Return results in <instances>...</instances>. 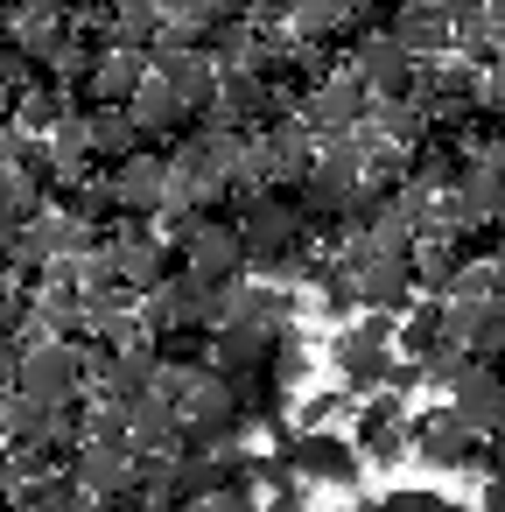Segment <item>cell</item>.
Instances as JSON below:
<instances>
[{
    "mask_svg": "<svg viewBox=\"0 0 505 512\" xmlns=\"http://www.w3.org/2000/svg\"><path fill=\"white\" fill-rule=\"evenodd\" d=\"M393 316H365V323H351L344 337H337V379H344V400H372V393H386V379H393Z\"/></svg>",
    "mask_w": 505,
    "mask_h": 512,
    "instance_id": "1",
    "label": "cell"
},
{
    "mask_svg": "<svg viewBox=\"0 0 505 512\" xmlns=\"http://www.w3.org/2000/svg\"><path fill=\"white\" fill-rule=\"evenodd\" d=\"M85 365H92V351L85 344H36V351H22V365H15V393L22 400H36V407H50V414H64L71 400H78V386H85Z\"/></svg>",
    "mask_w": 505,
    "mask_h": 512,
    "instance_id": "2",
    "label": "cell"
},
{
    "mask_svg": "<svg viewBox=\"0 0 505 512\" xmlns=\"http://www.w3.org/2000/svg\"><path fill=\"white\" fill-rule=\"evenodd\" d=\"M316 141H351L365 120H372V92L344 71V78H316L309 92H302V113H295Z\"/></svg>",
    "mask_w": 505,
    "mask_h": 512,
    "instance_id": "3",
    "label": "cell"
},
{
    "mask_svg": "<svg viewBox=\"0 0 505 512\" xmlns=\"http://www.w3.org/2000/svg\"><path fill=\"white\" fill-rule=\"evenodd\" d=\"M71 484H78L85 498H99V505L134 498V491H141V456H134L127 442H78V449H71Z\"/></svg>",
    "mask_w": 505,
    "mask_h": 512,
    "instance_id": "4",
    "label": "cell"
},
{
    "mask_svg": "<svg viewBox=\"0 0 505 512\" xmlns=\"http://www.w3.org/2000/svg\"><path fill=\"white\" fill-rule=\"evenodd\" d=\"M239 232H246V253H253V267H274V260H288V253L302 246V204H295V197H274V190H260V197L246 204Z\"/></svg>",
    "mask_w": 505,
    "mask_h": 512,
    "instance_id": "5",
    "label": "cell"
},
{
    "mask_svg": "<svg viewBox=\"0 0 505 512\" xmlns=\"http://www.w3.org/2000/svg\"><path fill=\"white\" fill-rule=\"evenodd\" d=\"M351 78L372 92V99H407V85H414V57L386 36V29H358V43H351Z\"/></svg>",
    "mask_w": 505,
    "mask_h": 512,
    "instance_id": "6",
    "label": "cell"
},
{
    "mask_svg": "<svg viewBox=\"0 0 505 512\" xmlns=\"http://www.w3.org/2000/svg\"><path fill=\"white\" fill-rule=\"evenodd\" d=\"M281 456L295 463V477H302V484H337V491H351V484H358V442H351V435H337V428H323V435H288V442H281Z\"/></svg>",
    "mask_w": 505,
    "mask_h": 512,
    "instance_id": "7",
    "label": "cell"
},
{
    "mask_svg": "<svg viewBox=\"0 0 505 512\" xmlns=\"http://www.w3.org/2000/svg\"><path fill=\"white\" fill-rule=\"evenodd\" d=\"M148 71L190 106V113H211L218 106V64H211V50H183V43H155L148 50Z\"/></svg>",
    "mask_w": 505,
    "mask_h": 512,
    "instance_id": "8",
    "label": "cell"
},
{
    "mask_svg": "<svg viewBox=\"0 0 505 512\" xmlns=\"http://www.w3.org/2000/svg\"><path fill=\"white\" fill-rule=\"evenodd\" d=\"M246 267H253V253H246V232H239V225H218V218H211V225L183 246V274L204 281V288H232Z\"/></svg>",
    "mask_w": 505,
    "mask_h": 512,
    "instance_id": "9",
    "label": "cell"
},
{
    "mask_svg": "<svg viewBox=\"0 0 505 512\" xmlns=\"http://www.w3.org/2000/svg\"><path fill=\"white\" fill-rule=\"evenodd\" d=\"M449 414H456V428H470L477 442L505 435V372H498V365H470V372L449 386Z\"/></svg>",
    "mask_w": 505,
    "mask_h": 512,
    "instance_id": "10",
    "label": "cell"
},
{
    "mask_svg": "<svg viewBox=\"0 0 505 512\" xmlns=\"http://www.w3.org/2000/svg\"><path fill=\"white\" fill-rule=\"evenodd\" d=\"M218 190H225L218 162H211V155H204L197 141H183V148H176V162H169V190H162V211H169V218H204Z\"/></svg>",
    "mask_w": 505,
    "mask_h": 512,
    "instance_id": "11",
    "label": "cell"
},
{
    "mask_svg": "<svg viewBox=\"0 0 505 512\" xmlns=\"http://www.w3.org/2000/svg\"><path fill=\"white\" fill-rule=\"evenodd\" d=\"M337 267H344V281H351V295H358L365 316H400L414 302L407 260H337Z\"/></svg>",
    "mask_w": 505,
    "mask_h": 512,
    "instance_id": "12",
    "label": "cell"
},
{
    "mask_svg": "<svg viewBox=\"0 0 505 512\" xmlns=\"http://www.w3.org/2000/svg\"><path fill=\"white\" fill-rule=\"evenodd\" d=\"M106 253H113L120 288H134V302H148V295H162V288H169V253H162V239H148L141 225H127Z\"/></svg>",
    "mask_w": 505,
    "mask_h": 512,
    "instance_id": "13",
    "label": "cell"
},
{
    "mask_svg": "<svg viewBox=\"0 0 505 512\" xmlns=\"http://www.w3.org/2000/svg\"><path fill=\"white\" fill-rule=\"evenodd\" d=\"M407 449H414L428 470H470L477 435H470V428H456V414L442 407V414H414V421H407Z\"/></svg>",
    "mask_w": 505,
    "mask_h": 512,
    "instance_id": "14",
    "label": "cell"
},
{
    "mask_svg": "<svg viewBox=\"0 0 505 512\" xmlns=\"http://www.w3.org/2000/svg\"><path fill=\"white\" fill-rule=\"evenodd\" d=\"M372 463H400V456H414L407 449V400H393V393H372V400H358V435H351Z\"/></svg>",
    "mask_w": 505,
    "mask_h": 512,
    "instance_id": "15",
    "label": "cell"
},
{
    "mask_svg": "<svg viewBox=\"0 0 505 512\" xmlns=\"http://www.w3.org/2000/svg\"><path fill=\"white\" fill-rule=\"evenodd\" d=\"M386 36L414 57V64H442V57H456V29H449V8H400L393 22H386Z\"/></svg>",
    "mask_w": 505,
    "mask_h": 512,
    "instance_id": "16",
    "label": "cell"
},
{
    "mask_svg": "<svg viewBox=\"0 0 505 512\" xmlns=\"http://www.w3.org/2000/svg\"><path fill=\"white\" fill-rule=\"evenodd\" d=\"M113 211H127L134 225L141 218H155L162 211V190H169V162H155V155H134V162H120L113 169Z\"/></svg>",
    "mask_w": 505,
    "mask_h": 512,
    "instance_id": "17",
    "label": "cell"
},
{
    "mask_svg": "<svg viewBox=\"0 0 505 512\" xmlns=\"http://www.w3.org/2000/svg\"><path fill=\"white\" fill-rule=\"evenodd\" d=\"M127 449H134L141 463H176V456H183V421H176V407L141 400V407L127 414Z\"/></svg>",
    "mask_w": 505,
    "mask_h": 512,
    "instance_id": "18",
    "label": "cell"
},
{
    "mask_svg": "<svg viewBox=\"0 0 505 512\" xmlns=\"http://www.w3.org/2000/svg\"><path fill=\"white\" fill-rule=\"evenodd\" d=\"M141 85H148V57L113 43V50L92 57V85H85V99H92V106H127Z\"/></svg>",
    "mask_w": 505,
    "mask_h": 512,
    "instance_id": "19",
    "label": "cell"
},
{
    "mask_svg": "<svg viewBox=\"0 0 505 512\" xmlns=\"http://www.w3.org/2000/svg\"><path fill=\"white\" fill-rule=\"evenodd\" d=\"M260 141H267V176L302 190V183H309V169H316V148H323V141H316L295 113H288V120H274V134H260Z\"/></svg>",
    "mask_w": 505,
    "mask_h": 512,
    "instance_id": "20",
    "label": "cell"
},
{
    "mask_svg": "<svg viewBox=\"0 0 505 512\" xmlns=\"http://www.w3.org/2000/svg\"><path fill=\"white\" fill-rule=\"evenodd\" d=\"M85 134H92V155H106V162H134L141 155V127H134L127 106H92Z\"/></svg>",
    "mask_w": 505,
    "mask_h": 512,
    "instance_id": "21",
    "label": "cell"
},
{
    "mask_svg": "<svg viewBox=\"0 0 505 512\" xmlns=\"http://www.w3.org/2000/svg\"><path fill=\"white\" fill-rule=\"evenodd\" d=\"M127 113H134V127H141V141H148V134H176L190 106H183V99H176V92H169V85H162L155 71H148V85H141V92L127 99Z\"/></svg>",
    "mask_w": 505,
    "mask_h": 512,
    "instance_id": "22",
    "label": "cell"
},
{
    "mask_svg": "<svg viewBox=\"0 0 505 512\" xmlns=\"http://www.w3.org/2000/svg\"><path fill=\"white\" fill-rule=\"evenodd\" d=\"M288 29H295L302 43H316V36L365 29V15H358V8H344V0H302V8H288Z\"/></svg>",
    "mask_w": 505,
    "mask_h": 512,
    "instance_id": "23",
    "label": "cell"
},
{
    "mask_svg": "<svg viewBox=\"0 0 505 512\" xmlns=\"http://www.w3.org/2000/svg\"><path fill=\"white\" fill-rule=\"evenodd\" d=\"M435 344H442V302H421V309H407V316H400V330H393V351H400L407 365H421Z\"/></svg>",
    "mask_w": 505,
    "mask_h": 512,
    "instance_id": "24",
    "label": "cell"
},
{
    "mask_svg": "<svg viewBox=\"0 0 505 512\" xmlns=\"http://www.w3.org/2000/svg\"><path fill=\"white\" fill-rule=\"evenodd\" d=\"M36 197H43V176L36 169H0V232H15L36 218Z\"/></svg>",
    "mask_w": 505,
    "mask_h": 512,
    "instance_id": "25",
    "label": "cell"
},
{
    "mask_svg": "<svg viewBox=\"0 0 505 512\" xmlns=\"http://www.w3.org/2000/svg\"><path fill=\"white\" fill-rule=\"evenodd\" d=\"M78 505H85V491L71 477H29L15 491V512H78Z\"/></svg>",
    "mask_w": 505,
    "mask_h": 512,
    "instance_id": "26",
    "label": "cell"
},
{
    "mask_svg": "<svg viewBox=\"0 0 505 512\" xmlns=\"http://www.w3.org/2000/svg\"><path fill=\"white\" fill-rule=\"evenodd\" d=\"M113 36H120V50H155V36H162V8H120L113 15Z\"/></svg>",
    "mask_w": 505,
    "mask_h": 512,
    "instance_id": "27",
    "label": "cell"
},
{
    "mask_svg": "<svg viewBox=\"0 0 505 512\" xmlns=\"http://www.w3.org/2000/svg\"><path fill=\"white\" fill-rule=\"evenodd\" d=\"M15 92H29V64H22L15 50H0V120H8V106H15Z\"/></svg>",
    "mask_w": 505,
    "mask_h": 512,
    "instance_id": "28",
    "label": "cell"
},
{
    "mask_svg": "<svg viewBox=\"0 0 505 512\" xmlns=\"http://www.w3.org/2000/svg\"><path fill=\"white\" fill-rule=\"evenodd\" d=\"M337 414H344V393H316V400H302V435H323Z\"/></svg>",
    "mask_w": 505,
    "mask_h": 512,
    "instance_id": "29",
    "label": "cell"
},
{
    "mask_svg": "<svg viewBox=\"0 0 505 512\" xmlns=\"http://www.w3.org/2000/svg\"><path fill=\"white\" fill-rule=\"evenodd\" d=\"M29 155H36V141L15 120H0V169H29Z\"/></svg>",
    "mask_w": 505,
    "mask_h": 512,
    "instance_id": "30",
    "label": "cell"
},
{
    "mask_svg": "<svg viewBox=\"0 0 505 512\" xmlns=\"http://www.w3.org/2000/svg\"><path fill=\"white\" fill-rule=\"evenodd\" d=\"M183 512H260V498H253V491H211V498H197V505H183Z\"/></svg>",
    "mask_w": 505,
    "mask_h": 512,
    "instance_id": "31",
    "label": "cell"
},
{
    "mask_svg": "<svg viewBox=\"0 0 505 512\" xmlns=\"http://www.w3.org/2000/svg\"><path fill=\"white\" fill-rule=\"evenodd\" d=\"M477 512H505V484H484L477 491Z\"/></svg>",
    "mask_w": 505,
    "mask_h": 512,
    "instance_id": "32",
    "label": "cell"
}]
</instances>
